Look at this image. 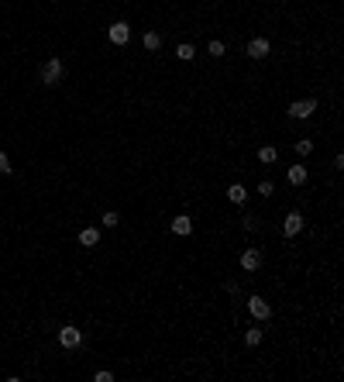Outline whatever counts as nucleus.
I'll list each match as a JSON object with an SVG mask.
<instances>
[{"instance_id": "nucleus-17", "label": "nucleus", "mask_w": 344, "mask_h": 382, "mask_svg": "<svg viewBox=\"0 0 344 382\" xmlns=\"http://www.w3.org/2000/svg\"><path fill=\"white\" fill-rule=\"evenodd\" d=\"M296 152H300V155H310V152H313V141H310V138H300V141H296Z\"/></svg>"}, {"instance_id": "nucleus-15", "label": "nucleus", "mask_w": 344, "mask_h": 382, "mask_svg": "<svg viewBox=\"0 0 344 382\" xmlns=\"http://www.w3.org/2000/svg\"><path fill=\"white\" fill-rule=\"evenodd\" d=\"M158 45H162V38H158L155 31H148V35H145V48H148V52H155Z\"/></svg>"}, {"instance_id": "nucleus-8", "label": "nucleus", "mask_w": 344, "mask_h": 382, "mask_svg": "<svg viewBox=\"0 0 344 382\" xmlns=\"http://www.w3.org/2000/svg\"><path fill=\"white\" fill-rule=\"evenodd\" d=\"M248 56L251 59H265L268 56V41L265 38H251L248 41Z\"/></svg>"}, {"instance_id": "nucleus-4", "label": "nucleus", "mask_w": 344, "mask_h": 382, "mask_svg": "<svg viewBox=\"0 0 344 382\" xmlns=\"http://www.w3.org/2000/svg\"><path fill=\"white\" fill-rule=\"evenodd\" d=\"M248 310H251V317H255V320H268V317H272V306H268L262 296H251V300H248Z\"/></svg>"}, {"instance_id": "nucleus-16", "label": "nucleus", "mask_w": 344, "mask_h": 382, "mask_svg": "<svg viewBox=\"0 0 344 382\" xmlns=\"http://www.w3.org/2000/svg\"><path fill=\"white\" fill-rule=\"evenodd\" d=\"M176 56L183 59V62H190V59L196 56V52H193V45H179V48H176Z\"/></svg>"}, {"instance_id": "nucleus-11", "label": "nucleus", "mask_w": 344, "mask_h": 382, "mask_svg": "<svg viewBox=\"0 0 344 382\" xmlns=\"http://www.w3.org/2000/svg\"><path fill=\"white\" fill-rule=\"evenodd\" d=\"M172 231H176V234H193V221L186 213H179V217L172 221Z\"/></svg>"}, {"instance_id": "nucleus-12", "label": "nucleus", "mask_w": 344, "mask_h": 382, "mask_svg": "<svg viewBox=\"0 0 344 382\" xmlns=\"http://www.w3.org/2000/svg\"><path fill=\"white\" fill-rule=\"evenodd\" d=\"M289 183H293V186H303L306 183V169L303 166H293V169H289Z\"/></svg>"}, {"instance_id": "nucleus-6", "label": "nucleus", "mask_w": 344, "mask_h": 382, "mask_svg": "<svg viewBox=\"0 0 344 382\" xmlns=\"http://www.w3.org/2000/svg\"><path fill=\"white\" fill-rule=\"evenodd\" d=\"M317 111V103L313 100H296L293 107H289V117H296V121H306V117Z\"/></svg>"}, {"instance_id": "nucleus-14", "label": "nucleus", "mask_w": 344, "mask_h": 382, "mask_svg": "<svg viewBox=\"0 0 344 382\" xmlns=\"http://www.w3.org/2000/svg\"><path fill=\"white\" fill-rule=\"evenodd\" d=\"M258 158H262V162H275V158H279V152H275L272 145H265V148H258Z\"/></svg>"}, {"instance_id": "nucleus-2", "label": "nucleus", "mask_w": 344, "mask_h": 382, "mask_svg": "<svg viewBox=\"0 0 344 382\" xmlns=\"http://www.w3.org/2000/svg\"><path fill=\"white\" fill-rule=\"evenodd\" d=\"M59 344H62V348H79V344H83V331H76L73 324H66L59 331Z\"/></svg>"}, {"instance_id": "nucleus-22", "label": "nucleus", "mask_w": 344, "mask_h": 382, "mask_svg": "<svg viewBox=\"0 0 344 382\" xmlns=\"http://www.w3.org/2000/svg\"><path fill=\"white\" fill-rule=\"evenodd\" d=\"M93 379H96V382H110V379H114V375H110V372H103V368H100V372H96Z\"/></svg>"}, {"instance_id": "nucleus-3", "label": "nucleus", "mask_w": 344, "mask_h": 382, "mask_svg": "<svg viewBox=\"0 0 344 382\" xmlns=\"http://www.w3.org/2000/svg\"><path fill=\"white\" fill-rule=\"evenodd\" d=\"M107 35H110L114 45H128V38H131V24H128V21H114Z\"/></svg>"}, {"instance_id": "nucleus-18", "label": "nucleus", "mask_w": 344, "mask_h": 382, "mask_svg": "<svg viewBox=\"0 0 344 382\" xmlns=\"http://www.w3.org/2000/svg\"><path fill=\"white\" fill-rule=\"evenodd\" d=\"M117 221H121V217H117L114 210H107V213H103V228H117Z\"/></svg>"}, {"instance_id": "nucleus-21", "label": "nucleus", "mask_w": 344, "mask_h": 382, "mask_svg": "<svg viewBox=\"0 0 344 382\" xmlns=\"http://www.w3.org/2000/svg\"><path fill=\"white\" fill-rule=\"evenodd\" d=\"M0 172H11V158H7L4 152H0Z\"/></svg>"}, {"instance_id": "nucleus-1", "label": "nucleus", "mask_w": 344, "mask_h": 382, "mask_svg": "<svg viewBox=\"0 0 344 382\" xmlns=\"http://www.w3.org/2000/svg\"><path fill=\"white\" fill-rule=\"evenodd\" d=\"M41 79H45L48 86H59V79H62V59H48L45 69H41Z\"/></svg>"}, {"instance_id": "nucleus-10", "label": "nucleus", "mask_w": 344, "mask_h": 382, "mask_svg": "<svg viewBox=\"0 0 344 382\" xmlns=\"http://www.w3.org/2000/svg\"><path fill=\"white\" fill-rule=\"evenodd\" d=\"M227 200L231 203H245V200H248V190H245L241 183H234V186H227Z\"/></svg>"}, {"instance_id": "nucleus-7", "label": "nucleus", "mask_w": 344, "mask_h": 382, "mask_svg": "<svg viewBox=\"0 0 344 382\" xmlns=\"http://www.w3.org/2000/svg\"><path fill=\"white\" fill-rule=\"evenodd\" d=\"M258 265H262V251H258V248L241 251V268H245V272H255Z\"/></svg>"}, {"instance_id": "nucleus-13", "label": "nucleus", "mask_w": 344, "mask_h": 382, "mask_svg": "<svg viewBox=\"0 0 344 382\" xmlns=\"http://www.w3.org/2000/svg\"><path fill=\"white\" fill-rule=\"evenodd\" d=\"M245 341H248L251 348H255V344H262V331H258V327H248V331H245Z\"/></svg>"}, {"instance_id": "nucleus-9", "label": "nucleus", "mask_w": 344, "mask_h": 382, "mask_svg": "<svg viewBox=\"0 0 344 382\" xmlns=\"http://www.w3.org/2000/svg\"><path fill=\"white\" fill-rule=\"evenodd\" d=\"M96 241H100V231H96V228H86V231H79V245H83V248H93Z\"/></svg>"}, {"instance_id": "nucleus-20", "label": "nucleus", "mask_w": 344, "mask_h": 382, "mask_svg": "<svg viewBox=\"0 0 344 382\" xmlns=\"http://www.w3.org/2000/svg\"><path fill=\"white\" fill-rule=\"evenodd\" d=\"M210 56H224V41H210Z\"/></svg>"}, {"instance_id": "nucleus-19", "label": "nucleus", "mask_w": 344, "mask_h": 382, "mask_svg": "<svg viewBox=\"0 0 344 382\" xmlns=\"http://www.w3.org/2000/svg\"><path fill=\"white\" fill-rule=\"evenodd\" d=\"M258 193H265V196H272V193H275V186H272V183L265 179V183H258Z\"/></svg>"}, {"instance_id": "nucleus-5", "label": "nucleus", "mask_w": 344, "mask_h": 382, "mask_svg": "<svg viewBox=\"0 0 344 382\" xmlns=\"http://www.w3.org/2000/svg\"><path fill=\"white\" fill-rule=\"evenodd\" d=\"M300 231H303V213H286V221H282V234H286V238H296V234H300Z\"/></svg>"}]
</instances>
